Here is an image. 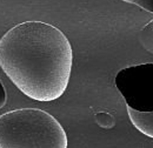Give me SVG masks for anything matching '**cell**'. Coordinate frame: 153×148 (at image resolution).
<instances>
[{
    "label": "cell",
    "instance_id": "obj_1",
    "mask_svg": "<svg viewBox=\"0 0 153 148\" xmlns=\"http://www.w3.org/2000/svg\"><path fill=\"white\" fill-rule=\"evenodd\" d=\"M73 51L67 37L44 21H25L0 39V67L21 93L48 102L67 88Z\"/></svg>",
    "mask_w": 153,
    "mask_h": 148
},
{
    "label": "cell",
    "instance_id": "obj_2",
    "mask_svg": "<svg viewBox=\"0 0 153 148\" xmlns=\"http://www.w3.org/2000/svg\"><path fill=\"white\" fill-rule=\"evenodd\" d=\"M0 148H67V135L50 113L20 108L0 115Z\"/></svg>",
    "mask_w": 153,
    "mask_h": 148
},
{
    "label": "cell",
    "instance_id": "obj_3",
    "mask_svg": "<svg viewBox=\"0 0 153 148\" xmlns=\"http://www.w3.org/2000/svg\"><path fill=\"white\" fill-rule=\"evenodd\" d=\"M114 82L128 108L153 112V62L120 70L115 75Z\"/></svg>",
    "mask_w": 153,
    "mask_h": 148
},
{
    "label": "cell",
    "instance_id": "obj_4",
    "mask_svg": "<svg viewBox=\"0 0 153 148\" xmlns=\"http://www.w3.org/2000/svg\"><path fill=\"white\" fill-rule=\"evenodd\" d=\"M127 114L137 130L153 139V112H138L127 107Z\"/></svg>",
    "mask_w": 153,
    "mask_h": 148
},
{
    "label": "cell",
    "instance_id": "obj_5",
    "mask_svg": "<svg viewBox=\"0 0 153 148\" xmlns=\"http://www.w3.org/2000/svg\"><path fill=\"white\" fill-rule=\"evenodd\" d=\"M139 40L143 45V47L153 54V19L147 22L140 31Z\"/></svg>",
    "mask_w": 153,
    "mask_h": 148
},
{
    "label": "cell",
    "instance_id": "obj_6",
    "mask_svg": "<svg viewBox=\"0 0 153 148\" xmlns=\"http://www.w3.org/2000/svg\"><path fill=\"white\" fill-rule=\"evenodd\" d=\"M96 121L101 128H105V130H110V128L114 127V125H115L114 118H113L111 114L105 113V112H99V113H97Z\"/></svg>",
    "mask_w": 153,
    "mask_h": 148
},
{
    "label": "cell",
    "instance_id": "obj_7",
    "mask_svg": "<svg viewBox=\"0 0 153 148\" xmlns=\"http://www.w3.org/2000/svg\"><path fill=\"white\" fill-rule=\"evenodd\" d=\"M123 1L137 5L140 8L145 10L150 13H153V0H123Z\"/></svg>",
    "mask_w": 153,
    "mask_h": 148
},
{
    "label": "cell",
    "instance_id": "obj_8",
    "mask_svg": "<svg viewBox=\"0 0 153 148\" xmlns=\"http://www.w3.org/2000/svg\"><path fill=\"white\" fill-rule=\"evenodd\" d=\"M6 101H7V93L6 90L0 80V108H2L5 105H6Z\"/></svg>",
    "mask_w": 153,
    "mask_h": 148
}]
</instances>
